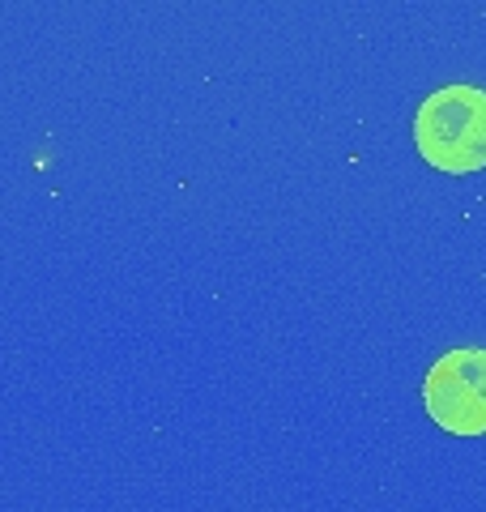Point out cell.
<instances>
[{"label": "cell", "mask_w": 486, "mask_h": 512, "mask_svg": "<svg viewBox=\"0 0 486 512\" xmlns=\"http://www.w3.org/2000/svg\"><path fill=\"white\" fill-rule=\"evenodd\" d=\"M414 146L435 171L469 175L486 167V90L440 86L414 111Z\"/></svg>", "instance_id": "obj_1"}, {"label": "cell", "mask_w": 486, "mask_h": 512, "mask_svg": "<svg viewBox=\"0 0 486 512\" xmlns=\"http://www.w3.org/2000/svg\"><path fill=\"white\" fill-rule=\"evenodd\" d=\"M423 406L448 436H486V350L461 346L431 363Z\"/></svg>", "instance_id": "obj_2"}]
</instances>
